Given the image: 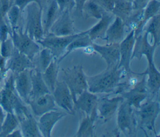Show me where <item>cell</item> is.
Wrapping results in <instances>:
<instances>
[{
  "instance_id": "obj_1",
  "label": "cell",
  "mask_w": 160,
  "mask_h": 137,
  "mask_svg": "<svg viewBox=\"0 0 160 137\" xmlns=\"http://www.w3.org/2000/svg\"><path fill=\"white\" fill-rule=\"evenodd\" d=\"M127 75L123 69L117 66L106 69L94 76H86L88 90L94 94L113 93L118 84Z\"/></svg>"
},
{
  "instance_id": "obj_2",
  "label": "cell",
  "mask_w": 160,
  "mask_h": 137,
  "mask_svg": "<svg viewBox=\"0 0 160 137\" xmlns=\"http://www.w3.org/2000/svg\"><path fill=\"white\" fill-rule=\"evenodd\" d=\"M138 121V128L145 131V128L152 131L158 136L156 131V120L160 112L158 100L149 96L137 109H134Z\"/></svg>"
},
{
  "instance_id": "obj_3",
  "label": "cell",
  "mask_w": 160,
  "mask_h": 137,
  "mask_svg": "<svg viewBox=\"0 0 160 137\" xmlns=\"http://www.w3.org/2000/svg\"><path fill=\"white\" fill-rule=\"evenodd\" d=\"M26 9L25 33L35 41L38 42L44 36L42 26V6L36 3L28 4Z\"/></svg>"
},
{
  "instance_id": "obj_4",
  "label": "cell",
  "mask_w": 160,
  "mask_h": 137,
  "mask_svg": "<svg viewBox=\"0 0 160 137\" xmlns=\"http://www.w3.org/2000/svg\"><path fill=\"white\" fill-rule=\"evenodd\" d=\"M117 110L118 131L126 136H135L138 128L134 108L123 99Z\"/></svg>"
},
{
  "instance_id": "obj_5",
  "label": "cell",
  "mask_w": 160,
  "mask_h": 137,
  "mask_svg": "<svg viewBox=\"0 0 160 137\" xmlns=\"http://www.w3.org/2000/svg\"><path fill=\"white\" fill-rule=\"evenodd\" d=\"M62 81L68 87L73 101L83 91L88 89L86 75L82 66H74L72 68L62 69Z\"/></svg>"
},
{
  "instance_id": "obj_6",
  "label": "cell",
  "mask_w": 160,
  "mask_h": 137,
  "mask_svg": "<svg viewBox=\"0 0 160 137\" xmlns=\"http://www.w3.org/2000/svg\"><path fill=\"white\" fill-rule=\"evenodd\" d=\"M79 34L80 33H78L69 36H59L48 33L37 43L42 48L49 49L54 57L59 60L64 54L68 44Z\"/></svg>"
},
{
  "instance_id": "obj_7",
  "label": "cell",
  "mask_w": 160,
  "mask_h": 137,
  "mask_svg": "<svg viewBox=\"0 0 160 137\" xmlns=\"http://www.w3.org/2000/svg\"><path fill=\"white\" fill-rule=\"evenodd\" d=\"M12 41L16 49L32 61L41 50L40 45L36 41L31 38L26 33L18 28L12 31Z\"/></svg>"
},
{
  "instance_id": "obj_8",
  "label": "cell",
  "mask_w": 160,
  "mask_h": 137,
  "mask_svg": "<svg viewBox=\"0 0 160 137\" xmlns=\"http://www.w3.org/2000/svg\"><path fill=\"white\" fill-rule=\"evenodd\" d=\"M146 76L142 75V79L139 81H138L132 87L119 94L123 99L135 109H138L140 105L149 96L146 87Z\"/></svg>"
},
{
  "instance_id": "obj_9",
  "label": "cell",
  "mask_w": 160,
  "mask_h": 137,
  "mask_svg": "<svg viewBox=\"0 0 160 137\" xmlns=\"http://www.w3.org/2000/svg\"><path fill=\"white\" fill-rule=\"evenodd\" d=\"M148 36L149 35L144 31L136 36L131 58L132 59L136 58L140 60L144 56L148 63H154V54L158 46L154 43L151 44L148 40Z\"/></svg>"
},
{
  "instance_id": "obj_10",
  "label": "cell",
  "mask_w": 160,
  "mask_h": 137,
  "mask_svg": "<svg viewBox=\"0 0 160 137\" xmlns=\"http://www.w3.org/2000/svg\"><path fill=\"white\" fill-rule=\"evenodd\" d=\"M135 34L134 30H131L128 35L119 43V62L118 68L123 69L127 74H135L131 69V61L135 42Z\"/></svg>"
},
{
  "instance_id": "obj_11",
  "label": "cell",
  "mask_w": 160,
  "mask_h": 137,
  "mask_svg": "<svg viewBox=\"0 0 160 137\" xmlns=\"http://www.w3.org/2000/svg\"><path fill=\"white\" fill-rule=\"evenodd\" d=\"M51 93L56 105L69 114H74L73 99L68 87L63 81H57L54 89Z\"/></svg>"
},
{
  "instance_id": "obj_12",
  "label": "cell",
  "mask_w": 160,
  "mask_h": 137,
  "mask_svg": "<svg viewBox=\"0 0 160 137\" xmlns=\"http://www.w3.org/2000/svg\"><path fill=\"white\" fill-rule=\"evenodd\" d=\"M91 48L104 59L106 63V69L118 66L120 58L119 43H106L104 45H100L92 43Z\"/></svg>"
},
{
  "instance_id": "obj_13",
  "label": "cell",
  "mask_w": 160,
  "mask_h": 137,
  "mask_svg": "<svg viewBox=\"0 0 160 137\" xmlns=\"http://www.w3.org/2000/svg\"><path fill=\"white\" fill-rule=\"evenodd\" d=\"M123 98L121 95L111 98L104 96L98 99L97 103L98 117L104 123H106L114 116Z\"/></svg>"
},
{
  "instance_id": "obj_14",
  "label": "cell",
  "mask_w": 160,
  "mask_h": 137,
  "mask_svg": "<svg viewBox=\"0 0 160 137\" xmlns=\"http://www.w3.org/2000/svg\"><path fill=\"white\" fill-rule=\"evenodd\" d=\"M48 33L59 36H69L75 33L70 11L66 10L60 14L51 26Z\"/></svg>"
},
{
  "instance_id": "obj_15",
  "label": "cell",
  "mask_w": 160,
  "mask_h": 137,
  "mask_svg": "<svg viewBox=\"0 0 160 137\" xmlns=\"http://www.w3.org/2000/svg\"><path fill=\"white\" fill-rule=\"evenodd\" d=\"M28 104L30 105L33 114L36 116H41L48 111L58 109L51 93L31 99Z\"/></svg>"
},
{
  "instance_id": "obj_16",
  "label": "cell",
  "mask_w": 160,
  "mask_h": 137,
  "mask_svg": "<svg viewBox=\"0 0 160 137\" xmlns=\"http://www.w3.org/2000/svg\"><path fill=\"white\" fill-rule=\"evenodd\" d=\"M98 99L96 94L86 89L79 94L74 101V110H81L85 116H89L93 112L97 111Z\"/></svg>"
},
{
  "instance_id": "obj_17",
  "label": "cell",
  "mask_w": 160,
  "mask_h": 137,
  "mask_svg": "<svg viewBox=\"0 0 160 137\" xmlns=\"http://www.w3.org/2000/svg\"><path fill=\"white\" fill-rule=\"evenodd\" d=\"M66 113L56 110L48 111L40 116L38 126L42 136L50 137L54 125L61 119Z\"/></svg>"
},
{
  "instance_id": "obj_18",
  "label": "cell",
  "mask_w": 160,
  "mask_h": 137,
  "mask_svg": "<svg viewBox=\"0 0 160 137\" xmlns=\"http://www.w3.org/2000/svg\"><path fill=\"white\" fill-rule=\"evenodd\" d=\"M136 74L139 76H147L146 84L149 96H151V98L154 97L158 98L160 88V73L154 63H148V66L144 72L136 73Z\"/></svg>"
},
{
  "instance_id": "obj_19",
  "label": "cell",
  "mask_w": 160,
  "mask_h": 137,
  "mask_svg": "<svg viewBox=\"0 0 160 137\" xmlns=\"http://www.w3.org/2000/svg\"><path fill=\"white\" fill-rule=\"evenodd\" d=\"M125 26L124 21L115 16L102 39L107 43H119L124 38Z\"/></svg>"
},
{
  "instance_id": "obj_20",
  "label": "cell",
  "mask_w": 160,
  "mask_h": 137,
  "mask_svg": "<svg viewBox=\"0 0 160 137\" xmlns=\"http://www.w3.org/2000/svg\"><path fill=\"white\" fill-rule=\"evenodd\" d=\"M14 83L19 96L24 102L28 103L31 89V70L27 69L18 73Z\"/></svg>"
},
{
  "instance_id": "obj_21",
  "label": "cell",
  "mask_w": 160,
  "mask_h": 137,
  "mask_svg": "<svg viewBox=\"0 0 160 137\" xmlns=\"http://www.w3.org/2000/svg\"><path fill=\"white\" fill-rule=\"evenodd\" d=\"M115 18L114 15L109 12L104 11L99 21L91 28L88 30V34L90 39L94 41L99 38H103L104 34Z\"/></svg>"
},
{
  "instance_id": "obj_22",
  "label": "cell",
  "mask_w": 160,
  "mask_h": 137,
  "mask_svg": "<svg viewBox=\"0 0 160 137\" xmlns=\"http://www.w3.org/2000/svg\"><path fill=\"white\" fill-rule=\"evenodd\" d=\"M31 89L29 99L51 93L43 80L41 72L39 69L36 68L31 69Z\"/></svg>"
},
{
  "instance_id": "obj_23",
  "label": "cell",
  "mask_w": 160,
  "mask_h": 137,
  "mask_svg": "<svg viewBox=\"0 0 160 137\" xmlns=\"http://www.w3.org/2000/svg\"><path fill=\"white\" fill-rule=\"evenodd\" d=\"M159 0H151L142 10V18L139 24L134 31L135 36L143 31V29L148 21L154 16L159 14Z\"/></svg>"
},
{
  "instance_id": "obj_24",
  "label": "cell",
  "mask_w": 160,
  "mask_h": 137,
  "mask_svg": "<svg viewBox=\"0 0 160 137\" xmlns=\"http://www.w3.org/2000/svg\"><path fill=\"white\" fill-rule=\"evenodd\" d=\"M92 43L93 41L90 39L89 36L88 34V30L80 32V34L68 44L64 54L58 60L59 62H60L62 59L66 58L74 50L91 47Z\"/></svg>"
},
{
  "instance_id": "obj_25",
  "label": "cell",
  "mask_w": 160,
  "mask_h": 137,
  "mask_svg": "<svg viewBox=\"0 0 160 137\" xmlns=\"http://www.w3.org/2000/svg\"><path fill=\"white\" fill-rule=\"evenodd\" d=\"M59 63L58 59L54 58L46 69L41 72L43 80L51 93L53 91L58 81V75L59 70Z\"/></svg>"
},
{
  "instance_id": "obj_26",
  "label": "cell",
  "mask_w": 160,
  "mask_h": 137,
  "mask_svg": "<svg viewBox=\"0 0 160 137\" xmlns=\"http://www.w3.org/2000/svg\"><path fill=\"white\" fill-rule=\"evenodd\" d=\"M59 8L54 0H48L47 8L42 18V26L44 35L47 34L54 21L60 15Z\"/></svg>"
},
{
  "instance_id": "obj_27",
  "label": "cell",
  "mask_w": 160,
  "mask_h": 137,
  "mask_svg": "<svg viewBox=\"0 0 160 137\" xmlns=\"http://www.w3.org/2000/svg\"><path fill=\"white\" fill-rule=\"evenodd\" d=\"M35 68V64L25 54L19 52L18 49L14 50V53L11 62V68L16 73H19L29 69Z\"/></svg>"
},
{
  "instance_id": "obj_28",
  "label": "cell",
  "mask_w": 160,
  "mask_h": 137,
  "mask_svg": "<svg viewBox=\"0 0 160 137\" xmlns=\"http://www.w3.org/2000/svg\"><path fill=\"white\" fill-rule=\"evenodd\" d=\"M98 118L97 111L89 116H85L79 124L78 131L74 134L77 137H92L94 136V123Z\"/></svg>"
},
{
  "instance_id": "obj_29",
  "label": "cell",
  "mask_w": 160,
  "mask_h": 137,
  "mask_svg": "<svg viewBox=\"0 0 160 137\" xmlns=\"http://www.w3.org/2000/svg\"><path fill=\"white\" fill-rule=\"evenodd\" d=\"M21 132L24 136H42L38 128V122L30 114L20 118Z\"/></svg>"
},
{
  "instance_id": "obj_30",
  "label": "cell",
  "mask_w": 160,
  "mask_h": 137,
  "mask_svg": "<svg viewBox=\"0 0 160 137\" xmlns=\"http://www.w3.org/2000/svg\"><path fill=\"white\" fill-rule=\"evenodd\" d=\"M132 3L126 0H114V6L111 13L125 23L132 13Z\"/></svg>"
},
{
  "instance_id": "obj_31",
  "label": "cell",
  "mask_w": 160,
  "mask_h": 137,
  "mask_svg": "<svg viewBox=\"0 0 160 137\" xmlns=\"http://www.w3.org/2000/svg\"><path fill=\"white\" fill-rule=\"evenodd\" d=\"M159 14L150 19L144 27L143 31L150 35L153 43L159 46L160 41V17Z\"/></svg>"
},
{
  "instance_id": "obj_32",
  "label": "cell",
  "mask_w": 160,
  "mask_h": 137,
  "mask_svg": "<svg viewBox=\"0 0 160 137\" xmlns=\"http://www.w3.org/2000/svg\"><path fill=\"white\" fill-rule=\"evenodd\" d=\"M38 54L39 56L38 58L36 64H35V68L39 69L41 72H42L49 65L54 57L50 50L46 48H43L40 50Z\"/></svg>"
},
{
  "instance_id": "obj_33",
  "label": "cell",
  "mask_w": 160,
  "mask_h": 137,
  "mask_svg": "<svg viewBox=\"0 0 160 137\" xmlns=\"http://www.w3.org/2000/svg\"><path fill=\"white\" fill-rule=\"evenodd\" d=\"M82 11H85L89 16L97 19H99L104 12L94 0H88L86 1L83 6Z\"/></svg>"
},
{
  "instance_id": "obj_34",
  "label": "cell",
  "mask_w": 160,
  "mask_h": 137,
  "mask_svg": "<svg viewBox=\"0 0 160 137\" xmlns=\"http://www.w3.org/2000/svg\"><path fill=\"white\" fill-rule=\"evenodd\" d=\"M18 125V121L11 112H9L5 119L4 122L2 124V133L5 135L11 134Z\"/></svg>"
},
{
  "instance_id": "obj_35",
  "label": "cell",
  "mask_w": 160,
  "mask_h": 137,
  "mask_svg": "<svg viewBox=\"0 0 160 137\" xmlns=\"http://www.w3.org/2000/svg\"><path fill=\"white\" fill-rule=\"evenodd\" d=\"M21 13V11L19 9V8L14 4L13 6L10 7L6 13L8 14L9 23H11V25L13 29L17 28V25L19 20Z\"/></svg>"
},
{
  "instance_id": "obj_36",
  "label": "cell",
  "mask_w": 160,
  "mask_h": 137,
  "mask_svg": "<svg viewBox=\"0 0 160 137\" xmlns=\"http://www.w3.org/2000/svg\"><path fill=\"white\" fill-rule=\"evenodd\" d=\"M60 10L61 13L66 10L71 11L75 7L74 0H54Z\"/></svg>"
},
{
  "instance_id": "obj_37",
  "label": "cell",
  "mask_w": 160,
  "mask_h": 137,
  "mask_svg": "<svg viewBox=\"0 0 160 137\" xmlns=\"http://www.w3.org/2000/svg\"><path fill=\"white\" fill-rule=\"evenodd\" d=\"M104 11L111 13L114 6V0H94Z\"/></svg>"
},
{
  "instance_id": "obj_38",
  "label": "cell",
  "mask_w": 160,
  "mask_h": 137,
  "mask_svg": "<svg viewBox=\"0 0 160 137\" xmlns=\"http://www.w3.org/2000/svg\"><path fill=\"white\" fill-rule=\"evenodd\" d=\"M36 3L39 6H42V0H14V5L17 6L20 11L22 12L26 7L31 3Z\"/></svg>"
},
{
  "instance_id": "obj_39",
  "label": "cell",
  "mask_w": 160,
  "mask_h": 137,
  "mask_svg": "<svg viewBox=\"0 0 160 137\" xmlns=\"http://www.w3.org/2000/svg\"><path fill=\"white\" fill-rule=\"evenodd\" d=\"M151 0H133L132 2L133 11H142Z\"/></svg>"
},
{
  "instance_id": "obj_40",
  "label": "cell",
  "mask_w": 160,
  "mask_h": 137,
  "mask_svg": "<svg viewBox=\"0 0 160 137\" xmlns=\"http://www.w3.org/2000/svg\"><path fill=\"white\" fill-rule=\"evenodd\" d=\"M10 8V1L9 0H1L0 7V14L1 16H4Z\"/></svg>"
},
{
  "instance_id": "obj_41",
  "label": "cell",
  "mask_w": 160,
  "mask_h": 137,
  "mask_svg": "<svg viewBox=\"0 0 160 137\" xmlns=\"http://www.w3.org/2000/svg\"><path fill=\"white\" fill-rule=\"evenodd\" d=\"M88 1V0H74V3H75L74 8H76V11L81 16H82V14H83V11H82L83 6L84 3Z\"/></svg>"
},
{
  "instance_id": "obj_42",
  "label": "cell",
  "mask_w": 160,
  "mask_h": 137,
  "mask_svg": "<svg viewBox=\"0 0 160 137\" xmlns=\"http://www.w3.org/2000/svg\"><path fill=\"white\" fill-rule=\"evenodd\" d=\"M3 121V114L1 112V111L0 110V126L2 124V121Z\"/></svg>"
},
{
  "instance_id": "obj_43",
  "label": "cell",
  "mask_w": 160,
  "mask_h": 137,
  "mask_svg": "<svg viewBox=\"0 0 160 137\" xmlns=\"http://www.w3.org/2000/svg\"><path fill=\"white\" fill-rule=\"evenodd\" d=\"M126 1H129V2H132L133 1V0H126Z\"/></svg>"
}]
</instances>
